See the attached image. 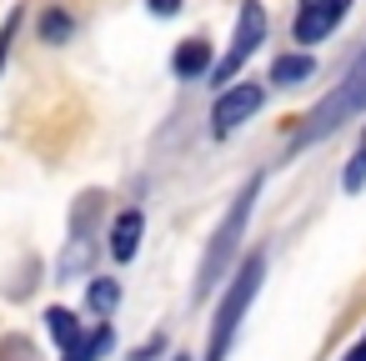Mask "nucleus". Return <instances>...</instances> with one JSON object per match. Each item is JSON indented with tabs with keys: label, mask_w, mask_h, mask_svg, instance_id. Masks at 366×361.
Masks as SVG:
<instances>
[{
	"label": "nucleus",
	"mask_w": 366,
	"mask_h": 361,
	"mask_svg": "<svg viewBox=\"0 0 366 361\" xmlns=\"http://www.w3.org/2000/svg\"><path fill=\"white\" fill-rule=\"evenodd\" d=\"M261 281H266V251H251L241 256V266L226 276V291L216 301V316H211V331H206V356L201 361H226L236 336H241V321L251 311V301L261 296Z\"/></svg>",
	"instance_id": "f03ea898"
},
{
	"label": "nucleus",
	"mask_w": 366,
	"mask_h": 361,
	"mask_svg": "<svg viewBox=\"0 0 366 361\" xmlns=\"http://www.w3.org/2000/svg\"><path fill=\"white\" fill-rule=\"evenodd\" d=\"M141 236H146V216H141V211H121V216L111 221V241H106L111 261H136Z\"/></svg>",
	"instance_id": "1a4fd4ad"
},
{
	"label": "nucleus",
	"mask_w": 366,
	"mask_h": 361,
	"mask_svg": "<svg viewBox=\"0 0 366 361\" xmlns=\"http://www.w3.org/2000/svg\"><path fill=\"white\" fill-rule=\"evenodd\" d=\"M336 361H366V326L356 331V341H351V346H346V351H341Z\"/></svg>",
	"instance_id": "f3484780"
},
{
	"label": "nucleus",
	"mask_w": 366,
	"mask_h": 361,
	"mask_svg": "<svg viewBox=\"0 0 366 361\" xmlns=\"http://www.w3.org/2000/svg\"><path fill=\"white\" fill-rule=\"evenodd\" d=\"M261 106H266V86H261V81H231L226 91H216V106H211V136L226 141V136L241 131Z\"/></svg>",
	"instance_id": "423d86ee"
},
{
	"label": "nucleus",
	"mask_w": 366,
	"mask_h": 361,
	"mask_svg": "<svg viewBox=\"0 0 366 361\" xmlns=\"http://www.w3.org/2000/svg\"><path fill=\"white\" fill-rule=\"evenodd\" d=\"M211 66H216V56H211V41H206V36L181 41V46H176V56H171L176 81H201V76H211Z\"/></svg>",
	"instance_id": "0eeeda50"
},
{
	"label": "nucleus",
	"mask_w": 366,
	"mask_h": 361,
	"mask_svg": "<svg viewBox=\"0 0 366 361\" xmlns=\"http://www.w3.org/2000/svg\"><path fill=\"white\" fill-rule=\"evenodd\" d=\"M111 341H116V336H111V326L101 321V326H96L91 336H81V341H76V346L66 351V361H101V356L111 351Z\"/></svg>",
	"instance_id": "9b49d317"
},
{
	"label": "nucleus",
	"mask_w": 366,
	"mask_h": 361,
	"mask_svg": "<svg viewBox=\"0 0 366 361\" xmlns=\"http://www.w3.org/2000/svg\"><path fill=\"white\" fill-rule=\"evenodd\" d=\"M71 31H76V21H71L66 11H46V16H41V41L61 46V41H71Z\"/></svg>",
	"instance_id": "4468645a"
},
{
	"label": "nucleus",
	"mask_w": 366,
	"mask_h": 361,
	"mask_svg": "<svg viewBox=\"0 0 366 361\" xmlns=\"http://www.w3.org/2000/svg\"><path fill=\"white\" fill-rule=\"evenodd\" d=\"M161 351H166V336H151L146 346H136V351H131V361H156Z\"/></svg>",
	"instance_id": "dca6fc26"
},
{
	"label": "nucleus",
	"mask_w": 366,
	"mask_h": 361,
	"mask_svg": "<svg viewBox=\"0 0 366 361\" xmlns=\"http://www.w3.org/2000/svg\"><path fill=\"white\" fill-rule=\"evenodd\" d=\"M351 6H356V0H296V16H291L296 51H316L321 41H331L346 26Z\"/></svg>",
	"instance_id": "39448f33"
},
{
	"label": "nucleus",
	"mask_w": 366,
	"mask_h": 361,
	"mask_svg": "<svg viewBox=\"0 0 366 361\" xmlns=\"http://www.w3.org/2000/svg\"><path fill=\"white\" fill-rule=\"evenodd\" d=\"M86 306H91L96 316H111V311L121 306V281H111V276H96V281L86 286Z\"/></svg>",
	"instance_id": "9d476101"
},
{
	"label": "nucleus",
	"mask_w": 366,
	"mask_h": 361,
	"mask_svg": "<svg viewBox=\"0 0 366 361\" xmlns=\"http://www.w3.org/2000/svg\"><path fill=\"white\" fill-rule=\"evenodd\" d=\"M266 31H271L266 6H261V0H241V11H236V31H231V46H226V56L211 66V86H216V91H226V86L246 71V61L261 51Z\"/></svg>",
	"instance_id": "20e7f679"
},
{
	"label": "nucleus",
	"mask_w": 366,
	"mask_h": 361,
	"mask_svg": "<svg viewBox=\"0 0 366 361\" xmlns=\"http://www.w3.org/2000/svg\"><path fill=\"white\" fill-rule=\"evenodd\" d=\"M261 186H266V171L246 176V181H241V191L231 196V206H226L221 226L211 231V241H206V256H201V266H196V301H206V296H211L216 286H226V276H231V271L241 266L236 256H241L246 226H251V216H256Z\"/></svg>",
	"instance_id": "f257e3e1"
},
{
	"label": "nucleus",
	"mask_w": 366,
	"mask_h": 361,
	"mask_svg": "<svg viewBox=\"0 0 366 361\" xmlns=\"http://www.w3.org/2000/svg\"><path fill=\"white\" fill-rule=\"evenodd\" d=\"M171 361H191V356H171Z\"/></svg>",
	"instance_id": "6ab92c4d"
},
{
	"label": "nucleus",
	"mask_w": 366,
	"mask_h": 361,
	"mask_svg": "<svg viewBox=\"0 0 366 361\" xmlns=\"http://www.w3.org/2000/svg\"><path fill=\"white\" fill-rule=\"evenodd\" d=\"M341 191H346V196H361V191H366V141H361V146L351 151V161L341 166Z\"/></svg>",
	"instance_id": "ddd939ff"
},
{
	"label": "nucleus",
	"mask_w": 366,
	"mask_h": 361,
	"mask_svg": "<svg viewBox=\"0 0 366 361\" xmlns=\"http://www.w3.org/2000/svg\"><path fill=\"white\" fill-rule=\"evenodd\" d=\"M311 76H316V56H311V51H281V56L271 61V76H266V81H271L276 91H296V86H306Z\"/></svg>",
	"instance_id": "6e6552de"
},
{
	"label": "nucleus",
	"mask_w": 366,
	"mask_h": 361,
	"mask_svg": "<svg viewBox=\"0 0 366 361\" xmlns=\"http://www.w3.org/2000/svg\"><path fill=\"white\" fill-rule=\"evenodd\" d=\"M16 31H21V11H11V16H6V26H0V66H6V56H11Z\"/></svg>",
	"instance_id": "2eb2a0df"
},
{
	"label": "nucleus",
	"mask_w": 366,
	"mask_h": 361,
	"mask_svg": "<svg viewBox=\"0 0 366 361\" xmlns=\"http://www.w3.org/2000/svg\"><path fill=\"white\" fill-rule=\"evenodd\" d=\"M146 6H151V16H176L181 0H146Z\"/></svg>",
	"instance_id": "a211bd4d"
},
{
	"label": "nucleus",
	"mask_w": 366,
	"mask_h": 361,
	"mask_svg": "<svg viewBox=\"0 0 366 361\" xmlns=\"http://www.w3.org/2000/svg\"><path fill=\"white\" fill-rule=\"evenodd\" d=\"M46 321H51V336H56L66 351L86 336V331H81V321H76V311H66V306H51V311H46Z\"/></svg>",
	"instance_id": "f8f14e48"
},
{
	"label": "nucleus",
	"mask_w": 366,
	"mask_h": 361,
	"mask_svg": "<svg viewBox=\"0 0 366 361\" xmlns=\"http://www.w3.org/2000/svg\"><path fill=\"white\" fill-rule=\"evenodd\" d=\"M361 141H366V126H361Z\"/></svg>",
	"instance_id": "aec40b11"
},
{
	"label": "nucleus",
	"mask_w": 366,
	"mask_h": 361,
	"mask_svg": "<svg viewBox=\"0 0 366 361\" xmlns=\"http://www.w3.org/2000/svg\"><path fill=\"white\" fill-rule=\"evenodd\" d=\"M356 116H366V51L346 66V76L336 81V91L321 96V101L301 116V126H296V136H291V151H306V146L336 136V131H341L346 121H356Z\"/></svg>",
	"instance_id": "7ed1b4c3"
}]
</instances>
